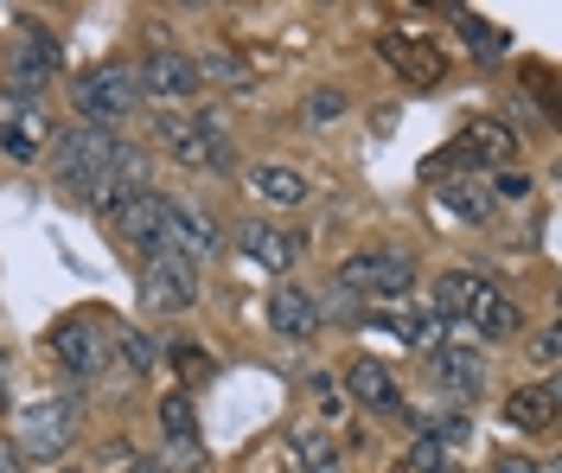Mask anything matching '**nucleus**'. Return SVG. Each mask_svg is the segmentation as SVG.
I'll return each instance as SVG.
<instances>
[{"label":"nucleus","instance_id":"f8f14e48","mask_svg":"<svg viewBox=\"0 0 562 473\" xmlns=\"http://www.w3.org/2000/svg\"><path fill=\"white\" fill-rule=\"evenodd\" d=\"M160 250L199 262V256L217 250V224H211L205 212H192L186 199H167V205H160Z\"/></svg>","mask_w":562,"mask_h":473},{"label":"nucleus","instance_id":"4be33fe9","mask_svg":"<svg viewBox=\"0 0 562 473\" xmlns=\"http://www.w3.org/2000/svg\"><path fill=\"white\" fill-rule=\"evenodd\" d=\"M249 192H256V199H269V205H307V192H314V185H307L301 167L269 160V167H256V173H249Z\"/></svg>","mask_w":562,"mask_h":473},{"label":"nucleus","instance_id":"a878e982","mask_svg":"<svg viewBox=\"0 0 562 473\" xmlns=\"http://www.w3.org/2000/svg\"><path fill=\"white\" fill-rule=\"evenodd\" d=\"M396 339L416 346V352H435V346H441V314H435V307H409V314L396 320Z\"/></svg>","mask_w":562,"mask_h":473},{"label":"nucleus","instance_id":"2eb2a0df","mask_svg":"<svg viewBox=\"0 0 562 473\" xmlns=\"http://www.w3.org/2000/svg\"><path fill=\"white\" fill-rule=\"evenodd\" d=\"M562 416V391L557 378H543V384H518L512 397H505V423L518 429V436H550Z\"/></svg>","mask_w":562,"mask_h":473},{"label":"nucleus","instance_id":"c9c22d12","mask_svg":"<svg viewBox=\"0 0 562 473\" xmlns=\"http://www.w3.org/2000/svg\"><path fill=\"white\" fill-rule=\"evenodd\" d=\"M0 473H20V454H13L7 441H0Z\"/></svg>","mask_w":562,"mask_h":473},{"label":"nucleus","instance_id":"f3484780","mask_svg":"<svg viewBox=\"0 0 562 473\" xmlns=\"http://www.w3.org/2000/svg\"><path fill=\"white\" fill-rule=\"evenodd\" d=\"M428 364H435V384H441V391H454V397H480V391H486V352H473L467 339L435 346Z\"/></svg>","mask_w":562,"mask_h":473},{"label":"nucleus","instance_id":"6e6552de","mask_svg":"<svg viewBox=\"0 0 562 473\" xmlns=\"http://www.w3.org/2000/svg\"><path fill=\"white\" fill-rule=\"evenodd\" d=\"M339 289L371 294V301H396V294L416 289V262H409L403 250H364V256H351L346 269H339Z\"/></svg>","mask_w":562,"mask_h":473},{"label":"nucleus","instance_id":"f257e3e1","mask_svg":"<svg viewBox=\"0 0 562 473\" xmlns=\"http://www.w3.org/2000/svg\"><path fill=\"white\" fill-rule=\"evenodd\" d=\"M448 333H480V339H518V301L492 282L486 269H448L435 282V301H428Z\"/></svg>","mask_w":562,"mask_h":473},{"label":"nucleus","instance_id":"58836bf2","mask_svg":"<svg viewBox=\"0 0 562 473\" xmlns=\"http://www.w3.org/2000/svg\"><path fill=\"white\" fill-rule=\"evenodd\" d=\"M65 473H70V468H65Z\"/></svg>","mask_w":562,"mask_h":473},{"label":"nucleus","instance_id":"412c9836","mask_svg":"<svg viewBox=\"0 0 562 473\" xmlns=\"http://www.w3.org/2000/svg\"><path fill=\"white\" fill-rule=\"evenodd\" d=\"M346 391L364 403V409H403V391H396L390 364H378V359H351L346 364Z\"/></svg>","mask_w":562,"mask_h":473},{"label":"nucleus","instance_id":"473e14b6","mask_svg":"<svg viewBox=\"0 0 562 473\" xmlns=\"http://www.w3.org/2000/svg\"><path fill=\"white\" fill-rule=\"evenodd\" d=\"M339 110H346V97H339V90H319V97H307V122H333Z\"/></svg>","mask_w":562,"mask_h":473},{"label":"nucleus","instance_id":"39448f33","mask_svg":"<svg viewBox=\"0 0 562 473\" xmlns=\"http://www.w3.org/2000/svg\"><path fill=\"white\" fill-rule=\"evenodd\" d=\"M109 154H115V135H103V128H65L58 135V192H70L83 205L97 192V180L109 173Z\"/></svg>","mask_w":562,"mask_h":473},{"label":"nucleus","instance_id":"f03ea898","mask_svg":"<svg viewBox=\"0 0 562 473\" xmlns=\"http://www.w3.org/2000/svg\"><path fill=\"white\" fill-rule=\"evenodd\" d=\"M115 327H122V320H109L97 307H77V314H65V320L52 327V352H58V364L77 371V378H103L109 359H115Z\"/></svg>","mask_w":562,"mask_h":473},{"label":"nucleus","instance_id":"f704fd0d","mask_svg":"<svg viewBox=\"0 0 562 473\" xmlns=\"http://www.w3.org/2000/svg\"><path fill=\"white\" fill-rule=\"evenodd\" d=\"M492 473H557V468H537V461H525V454H498Z\"/></svg>","mask_w":562,"mask_h":473},{"label":"nucleus","instance_id":"5701e85b","mask_svg":"<svg viewBox=\"0 0 562 473\" xmlns=\"http://www.w3.org/2000/svg\"><path fill=\"white\" fill-rule=\"evenodd\" d=\"M435 199H441V212H454V218H467V224H486L492 218L486 180H435Z\"/></svg>","mask_w":562,"mask_h":473},{"label":"nucleus","instance_id":"20e7f679","mask_svg":"<svg viewBox=\"0 0 562 473\" xmlns=\"http://www.w3.org/2000/svg\"><path fill=\"white\" fill-rule=\"evenodd\" d=\"M160 142L173 160L199 167V173H224L231 167V135H224V115H160Z\"/></svg>","mask_w":562,"mask_h":473},{"label":"nucleus","instance_id":"aec40b11","mask_svg":"<svg viewBox=\"0 0 562 473\" xmlns=\"http://www.w3.org/2000/svg\"><path fill=\"white\" fill-rule=\"evenodd\" d=\"M237 250L249 256V262H262V269H288V262H294V256H301V237H294V230H281V224H244V230H237Z\"/></svg>","mask_w":562,"mask_h":473},{"label":"nucleus","instance_id":"9b49d317","mask_svg":"<svg viewBox=\"0 0 562 473\" xmlns=\"http://www.w3.org/2000/svg\"><path fill=\"white\" fill-rule=\"evenodd\" d=\"M70 441H77V409H58V403H45L33 416H20V436H13V454H33V461H52V454H65Z\"/></svg>","mask_w":562,"mask_h":473},{"label":"nucleus","instance_id":"423d86ee","mask_svg":"<svg viewBox=\"0 0 562 473\" xmlns=\"http://www.w3.org/2000/svg\"><path fill=\"white\" fill-rule=\"evenodd\" d=\"M140 301L154 307V314H186L192 301H199V269L173 250H140Z\"/></svg>","mask_w":562,"mask_h":473},{"label":"nucleus","instance_id":"4468645a","mask_svg":"<svg viewBox=\"0 0 562 473\" xmlns=\"http://www.w3.org/2000/svg\"><path fill=\"white\" fill-rule=\"evenodd\" d=\"M128 192H147V154H140V147H128V142H115V154H109V173L97 180V192H90L83 205L109 218Z\"/></svg>","mask_w":562,"mask_h":473},{"label":"nucleus","instance_id":"b1692460","mask_svg":"<svg viewBox=\"0 0 562 473\" xmlns=\"http://www.w3.org/2000/svg\"><path fill=\"white\" fill-rule=\"evenodd\" d=\"M160 429H167V441H173L179 454H192L199 448V416H192V403L179 397H160Z\"/></svg>","mask_w":562,"mask_h":473},{"label":"nucleus","instance_id":"c85d7f7f","mask_svg":"<svg viewBox=\"0 0 562 473\" xmlns=\"http://www.w3.org/2000/svg\"><path fill=\"white\" fill-rule=\"evenodd\" d=\"M460 45H473L480 58H498V52H505V33H492L480 13H460Z\"/></svg>","mask_w":562,"mask_h":473},{"label":"nucleus","instance_id":"ddd939ff","mask_svg":"<svg viewBox=\"0 0 562 473\" xmlns=\"http://www.w3.org/2000/svg\"><path fill=\"white\" fill-rule=\"evenodd\" d=\"M518 154V135L505 128V122H492V115H480V122H467L454 135V147H448V160H467V167H505ZM441 160V167H448Z\"/></svg>","mask_w":562,"mask_h":473},{"label":"nucleus","instance_id":"7ed1b4c3","mask_svg":"<svg viewBox=\"0 0 562 473\" xmlns=\"http://www.w3.org/2000/svg\"><path fill=\"white\" fill-rule=\"evenodd\" d=\"M70 97H77V115H83V128H115V122H128L140 103L135 90V71L128 65H97V71L70 77Z\"/></svg>","mask_w":562,"mask_h":473},{"label":"nucleus","instance_id":"0eeeda50","mask_svg":"<svg viewBox=\"0 0 562 473\" xmlns=\"http://www.w3.org/2000/svg\"><path fill=\"white\" fill-rule=\"evenodd\" d=\"M58 71H65V52H58V38L45 33L38 20H26L20 45L7 52V90H13V97H33V103H38V90H45Z\"/></svg>","mask_w":562,"mask_h":473},{"label":"nucleus","instance_id":"4c0bfd02","mask_svg":"<svg viewBox=\"0 0 562 473\" xmlns=\"http://www.w3.org/2000/svg\"><path fill=\"white\" fill-rule=\"evenodd\" d=\"M135 473H167V468H154V461H135Z\"/></svg>","mask_w":562,"mask_h":473},{"label":"nucleus","instance_id":"72a5a7b5","mask_svg":"<svg viewBox=\"0 0 562 473\" xmlns=\"http://www.w3.org/2000/svg\"><path fill=\"white\" fill-rule=\"evenodd\" d=\"M173 364H179V378H192V384H199V378L211 371V359L199 352V346H179V352H173Z\"/></svg>","mask_w":562,"mask_h":473},{"label":"nucleus","instance_id":"7c9ffc66","mask_svg":"<svg viewBox=\"0 0 562 473\" xmlns=\"http://www.w3.org/2000/svg\"><path fill=\"white\" fill-rule=\"evenodd\" d=\"M486 192H492V205H498V199H512V205H525V199H530V173H498V180H492Z\"/></svg>","mask_w":562,"mask_h":473},{"label":"nucleus","instance_id":"a211bd4d","mask_svg":"<svg viewBox=\"0 0 562 473\" xmlns=\"http://www.w3.org/2000/svg\"><path fill=\"white\" fill-rule=\"evenodd\" d=\"M378 52H384V65H390V71H396V77H409V83H422V90L448 77V58H441V52H435L428 38H403V33H390L384 45H378Z\"/></svg>","mask_w":562,"mask_h":473},{"label":"nucleus","instance_id":"dca6fc26","mask_svg":"<svg viewBox=\"0 0 562 473\" xmlns=\"http://www.w3.org/2000/svg\"><path fill=\"white\" fill-rule=\"evenodd\" d=\"M160 205H167V199H160L154 185H147V192H128V199L109 212V230H115L128 250H154V244H160Z\"/></svg>","mask_w":562,"mask_h":473},{"label":"nucleus","instance_id":"bb28decb","mask_svg":"<svg viewBox=\"0 0 562 473\" xmlns=\"http://www.w3.org/2000/svg\"><path fill=\"white\" fill-rule=\"evenodd\" d=\"M115 352L128 359V371H154V364H160V352H154V339H147L140 327H115Z\"/></svg>","mask_w":562,"mask_h":473},{"label":"nucleus","instance_id":"cd10ccee","mask_svg":"<svg viewBox=\"0 0 562 473\" xmlns=\"http://www.w3.org/2000/svg\"><path fill=\"white\" fill-rule=\"evenodd\" d=\"M199 71H205L211 83H224V90H249V65L244 58H231V52H211ZM205 77H199V83H205Z\"/></svg>","mask_w":562,"mask_h":473},{"label":"nucleus","instance_id":"9d476101","mask_svg":"<svg viewBox=\"0 0 562 473\" xmlns=\"http://www.w3.org/2000/svg\"><path fill=\"white\" fill-rule=\"evenodd\" d=\"M45 142H52V115L38 110L33 97L0 90V147H7V160H33Z\"/></svg>","mask_w":562,"mask_h":473},{"label":"nucleus","instance_id":"2f4dec72","mask_svg":"<svg viewBox=\"0 0 562 473\" xmlns=\"http://www.w3.org/2000/svg\"><path fill=\"white\" fill-rule=\"evenodd\" d=\"M530 359L543 364V371H550V364L562 359V339H557V327H543V333H537V339H530Z\"/></svg>","mask_w":562,"mask_h":473},{"label":"nucleus","instance_id":"e433bc0d","mask_svg":"<svg viewBox=\"0 0 562 473\" xmlns=\"http://www.w3.org/2000/svg\"><path fill=\"white\" fill-rule=\"evenodd\" d=\"M0 409H7V352H0Z\"/></svg>","mask_w":562,"mask_h":473},{"label":"nucleus","instance_id":"6ab92c4d","mask_svg":"<svg viewBox=\"0 0 562 473\" xmlns=\"http://www.w3.org/2000/svg\"><path fill=\"white\" fill-rule=\"evenodd\" d=\"M269 327H276L281 339H314L319 301L307 289H294V282H276V289H269Z\"/></svg>","mask_w":562,"mask_h":473},{"label":"nucleus","instance_id":"1a4fd4ad","mask_svg":"<svg viewBox=\"0 0 562 473\" xmlns=\"http://www.w3.org/2000/svg\"><path fill=\"white\" fill-rule=\"evenodd\" d=\"M135 90L140 97H154V103H186L192 90H199V65L186 58V52H147L135 65Z\"/></svg>","mask_w":562,"mask_h":473},{"label":"nucleus","instance_id":"c756f323","mask_svg":"<svg viewBox=\"0 0 562 473\" xmlns=\"http://www.w3.org/2000/svg\"><path fill=\"white\" fill-rule=\"evenodd\" d=\"M403 473H448V448L435 436H422L416 448H409V461H403Z\"/></svg>","mask_w":562,"mask_h":473},{"label":"nucleus","instance_id":"393cba45","mask_svg":"<svg viewBox=\"0 0 562 473\" xmlns=\"http://www.w3.org/2000/svg\"><path fill=\"white\" fill-rule=\"evenodd\" d=\"M288 448L301 454V468H314V473H333V468H339L333 429H294V436H288Z\"/></svg>","mask_w":562,"mask_h":473}]
</instances>
